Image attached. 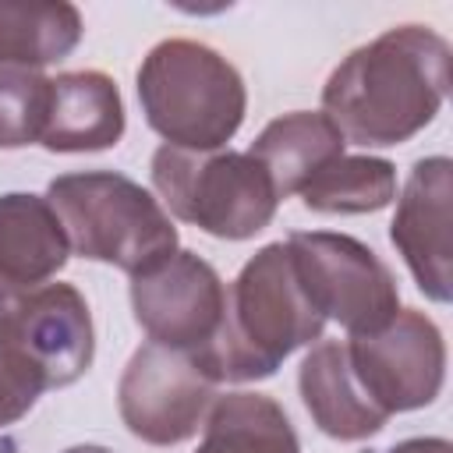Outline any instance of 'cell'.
Returning a JSON list of instances; mask_svg holds the SVG:
<instances>
[{
    "label": "cell",
    "instance_id": "obj_1",
    "mask_svg": "<svg viewBox=\"0 0 453 453\" xmlns=\"http://www.w3.org/2000/svg\"><path fill=\"white\" fill-rule=\"evenodd\" d=\"M449 42L428 25H396L350 50L322 85V113L365 149L425 131L449 92Z\"/></svg>",
    "mask_w": 453,
    "mask_h": 453
},
{
    "label": "cell",
    "instance_id": "obj_2",
    "mask_svg": "<svg viewBox=\"0 0 453 453\" xmlns=\"http://www.w3.org/2000/svg\"><path fill=\"white\" fill-rule=\"evenodd\" d=\"M326 319L304 297L283 241L258 248L226 287L216 343L202 354L219 382H258L301 347L322 340Z\"/></svg>",
    "mask_w": 453,
    "mask_h": 453
},
{
    "label": "cell",
    "instance_id": "obj_3",
    "mask_svg": "<svg viewBox=\"0 0 453 453\" xmlns=\"http://www.w3.org/2000/svg\"><path fill=\"white\" fill-rule=\"evenodd\" d=\"M134 88L145 124L173 149L216 152L244 124L248 88L241 71L195 39L156 42L134 74Z\"/></svg>",
    "mask_w": 453,
    "mask_h": 453
},
{
    "label": "cell",
    "instance_id": "obj_4",
    "mask_svg": "<svg viewBox=\"0 0 453 453\" xmlns=\"http://www.w3.org/2000/svg\"><path fill=\"white\" fill-rule=\"evenodd\" d=\"M71 251L88 262H106L138 276L180 244L170 212L138 180L113 170L60 173L46 188Z\"/></svg>",
    "mask_w": 453,
    "mask_h": 453
},
{
    "label": "cell",
    "instance_id": "obj_5",
    "mask_svg": "<svg viewBox=\"0 0 453 453\" xmlns=\"http://www.w3.org/2000/svg\"><path fill=\"white\" fill-rule=\"evenodd\" d=\"M149 173L152 188L177 219L219 241L255 237L273 223L280 205L269 173L248 152H188L159 145Z\"/></svg>",
    "mask_w": 453,
    "mask_h": 453
},
{
    "label": "cell",
    "instance_id": "obj_6",
    "mask_svg": "<svg viewBox=\"0 0 453 453\" xmlns=\"http://www.w3.org/2000/svg\"><path fill=\"white\" fill-rule=\"evenodd\" d=\"M283 244L311 308L350 336L379 333L400 311L396 276L365 241L336 230H294Z\"/></svg>",
    "mask_w": 453,
    "mask_h": 453
},
{
    "label": "cell",
    "instance_id": "obj_7",
    "mask_svg": "<svg viewBox=\"0 0 453 453\" xmlns=\"http://www.w3.org/2000/svg\"><path fill=\"white\" fill-rule=\"evenodd\" d=\"M216 386L219 379L202 354L142 343L117 382V411L134 439L177 446L205 421Z\"/></svg>",
    "mask_w": 453,
    "mask_h": 453
},
{
    "label": "cell",
    "instance_id": "obj_8",
    "mask_svg": "<svg viewBox=\"0 0 453 453\" xmlns=\"http://www.w3.org/2000/svg\"><path fill=\"white\" fill-rule=\"evenodd\" d=\"M343 347L354 382L386 418L421 411L442 393L446 340L418 308H400L379 333L350 336Z\"/></svg>",
    "mask_w": 453,
    "mask_h": 453
},
{
    "label": "cell",
    "instance_id": "obj_9",
    "mask_svg": "<svg viewBox=\"0 0 453 453\" xmlns=\"http://www.w3.org/2000/svg\"><path fill=\"white\" fill-rule=\"evenodd\" d=\"M131 311L149 343L205 354L223 326L226 287L195 251L177 248L159 265L131 276Z\"/></svg>",
    "mask_w": 453,
    "mask_h": 453
},
{
    "label": "cell",
    "instance_id": "obj_10",
    "mask_svg": "<svg viewBox=\"0 0 453 453\" xmlns=\"http://www.w3.org/2000/svg\"><path fill=\"white\" fill-rule=\"evenodd\" d=\"M449 202H453V163L446 156H425L411 166L389 223L393 248L407 262L418 290L435 304H449L453 297Z\"/></svg>",
    "mask_w": 453,
    "mask_h": 453
},
{
    "label": "cell",
    "instance_id": "obj_11",
    "mask_svg": "<svg viewBox=\"0 0 453 453\" xmlns=\"http://www.w3.org/2000/svg\"><path fill=\"white\" fill-rule=\"evenodd\" d=\"M7 340L42 372L46 389L78 382L96 357L92 311L78 287L42 283L7 304Z\"/></svg>",
    "mask_w": 453,
    "mask_h": 453
},
{
    "label": "cell",
    "instance_id": "obj_12",
    "mask_svg": "<svg viewBox=\"0 0 453 453\" xmlns=\"http://www.w3.org/2000/svg\"><path fill=\"white\" fill-rule=\"evenodd\" d=\"M71 258L67 234L42 195H0V301L50 283Z\"/></svg>",
    "mask_w": 453,
    "mask_h": 453
},
{
    "label": "cell",
    "instance_id": "obj_13",
    "mask_svg": "<svg viewBox=\"0 0 453 453\" xmlns=\"http://www.w3.org/2000/svg\"><path fill=\"white\" fill-rule=\"evenodd\" d=\"M120 88L103 71H64L50 78V113L39 145L50 152H103L124 138Z\"/></svg>",
    "mask_w": 453,
    "mask_h": 453
},
{
    "label": "cell",
    "instance_id": "obj_14",
    "mask_svg": "<svg viewBox=\"0 0 453 453\" xmlns=\"http://www.w3.org/2000/svg\"><path fill=\"white\" fill-rule=\"evenodd\" d=\"M297 393L319 432L340 442H361L386 428V414L354 382L347 347L340 340H319L297 368Z\"/></svg>",
    "mask_w": 453,
    "mask_h": 453
},
{
    "label": "cell",
    "instance_id": "obj_15",
    "mask_svg": "<svg viewBox=\"0 0 453 453\" xmlns=\"http://www.w3.org/2000/svg\"><path fill=\"white\" fill-rule=\"evenodd\" d=\"M343 145L347 138L326 113L294 110V113L269 120L251 142L248 156L262 163L276 195L287 198V195H301V188L315 173H322L333 159H340Z\"/></svg>",
    "mask_w": 453,
    "mask_h": 453
},
{
    "label": "cell",
    "instance_id": "obj_16",
    "mask_svg": "<svg viewBox=\"0 0 453 453\" xmlns=\"http://www.w3.org/2000/svg\"><path fill=\"white\" fill-rule=\"evenodd\" d=\"M81 11L67 0H0V64L46 67L81 42Z\"/></svg>",
    "mask_w": 453,
    "mask_h": 453
},
{
    "label": "cell",
    "instance_id": "obj_17",
    "mask_svg": "<svg viewBox=\"0 0 453 453\" xmlns=\"http://www.w3.org/2000/svg\"><path fill=\"white\" fill-rule=\"evenodd\" d=\"M195 453H301V442L273 396L237 389L212 400Z\"/></svg>",
    "mask_w": 453,
    "mask_h": 453
},
{
    "label": "cell",
    "instance_id": "obj_18",
    "mask_svg": "<svg viewBox=\"0 0 453 453\" xmlns=\"http://www.w3.org/2000/svg\"><path fill=\"white\" fill-rule=\"evenodd\" d=\"M396 198V166L382 156H340L301 188V202L326 216L379 212Z\"/></svg>",
    "mask_w": 453,
    "mask_h": 453
},
{
    "label": "cell",
    "instance_id": "obj_19",
    "mask_svg": "<svg viewBox=\"0 0 453 453\" xmlns=\"http://www.w3.org/2000/svg\"><path fill=\"white\" fill-rule=\"evenodd\" d=\"M50 113V78L32 67L0 64V149L39 142Z\"/></svg>",
    "mask_w": 453,
    "mask_h": 453
},
{
    "label": "cell",
    "instance_id": "obj_20",
    "mask_svg": "<svg viewBox=\"0 0 453 453\" xmlns=\"http://www.w3.org/2000/svg\"><path fill=\"white\" fill-rule=\"evenodd\" d=\"M42 393H46L42 372L7 340V329H4V347H0V428L21 421Z\"/></svg>",
    "mask_w": 453,
    "mask_h": 453
},
{
    "label": "cell",
    "instance_id": "obj_21",
    "mask_svg": "<svg viewBox=\"0 0 453 453\" xmlns=\"http://www.w3.org/2000/svg\"><path fill=\"white\" fill-rule=\"evenodd\" d=\"M386 453H453V442L442 435H418V439H403L389 446Z\"/></svg>",
    "mask_w": 453,
    "mask_h": 453
},
{
    "label": "cell",
    "instance_id": "obj_22",
    "mask_svg": "<svg viewBox=\"0 0 453 453\" xmlns=\"http://www.w3.org/2000/svg\"><path fill=\"white\" fill-rule=\"evenodd\" d=\"M64 453H113V449L96 446V442H81V446H71V449H64Z\"/></svg>",
    "mask_w": 453,
    "mask_h": 453
},
{
    "label": "cell",
    "instance_id": "obj_23",
    "mask_svg": "<svg viewBox=\"0 0 453 453\" xmlns=\"http://www.w3.org/2000/svg\"><path fill=\"white\" fill-rule=\"evenodd\" d=\"M4 329H7V301H0V347H4Z\"/></svg>",
    "mask_w": 453,
    "mask_h": 453
}]
</instances>
